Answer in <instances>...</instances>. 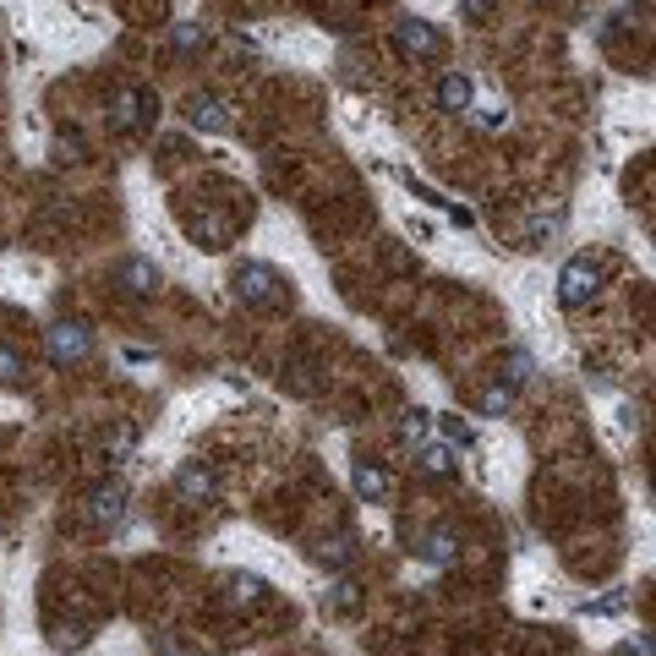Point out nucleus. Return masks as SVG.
I'll use <instances>...</instances> for the list:
<instances>
[{
    "label": "nucleus",
    "mask_w": 656,
    "mask_h": 656,
    "mask_svg": "<svg viewBox=\"0 0 656 656\" xmlns=\"http://www.w3.org/2000/svg\"><path fill=\"white\" fill-rule=\"evenodd\" d=\"M492 11H498V0H460V17L465 22H487Z\"/></svg>",
    "instance_id": "nucleus-24"
},
{
    "label": "nucleus",
    "mask_w": 656,
    "mask_h": 656,
    "mask_svg": "<svg viewBox=\"0 0 656 656\" xmlns=\"http://www.w3.org/2000/svg\"><path fill=\"white\" fill-rule=\"evenodd\" d=\"M471 104H476V82L465 77V72H449V77L438 82V110L460 115V110H471Z\"/></svg>",
    "instance_id": "nucleus-14"
},
{
    "label": "nucleus",
    "mask_w": 656,
    "mask_h": 656,
    "mask_svg": "<svg viewBox=\"0 0 656 656\" xmlns=\"http://www.w3.org/2000/svg\"><path fill=\"white\" fill-rule=\"evenodd\" d=\"M225 602L241 607V613H252V607L268 602V580H257V574H230L225 580Z\"/></svg>",
    "instance_id": "nucleus-12"
},
{
    "label": "nucleus",
    "mask_w": 656,
    "mask_h": 656,
    "mask_svg": "<svg viewBox=\"0 0 656 656\" xmlns=\"http://www.w3.org/2000/svg\"><path fill=\"white\" fill-rule=\"evenodd\" d=\"M416 465L427 476H449L460 471V454H454V443H427V449H416Z\"/></svg>",
    "instance_id": "nucleus-15"
},
{
    "label": "nucleus",
    "mask_w": 656,
    "mask_h": 656,
    "mask_svg": "<svg viewBox=\"0 0 656 656\" xmlns=\"http://www.w3.org/2000/svg\"><path fill=\"white\" fill-rule=\"evenodd\" d=\"M350 553H356V547H350V536H334V542H323L318 547V558H323V564H350Z\"/></svg>",
    "instance_id": "nucleus-21"
},
{
    "label": "nucleus",
    "mask_w": 656,
    "mask_h": 656,
    "mask_svg": "<svg viewBox=\"0 0 656 656\" xmlns=\"http://www.w3.org/2000/svg\"><path fill=\"white\" fill-rule=\"evenodd\" d=\"M416 558H421V564H432V569L454 564V558H460V536H454V531H427L416 542Z\"/></svg>",
    "instance_id": "nucleus-13"
},
{
    "label": "nucleus",
    "mask_w": 656,
    "mask_h": 656,
    "mask_svg": "<svg viewBox=\"0 0 656 656\" xmlns=\"http://www.w3.org/2000/svg\"><path fill=\"white\" fill-rule=\"evenodd\" d=\"M88 350H93V328H88V323L66 318V323L44 328V356H50L55 367H77Z\"/></svg>",
    "instance_id": "nucleus-4"
},
{
    "label": "nucleus",
    "mask_w": 656,
    "mask_h": 656,
    "mask_svg": "<svg viewBox=\"0 0 656 656\" xmlns=\"http://www.w3.org/2000/svg\"><path fill=\"white\" fill-rule=\"evenodd\" d=\"M509 400H514V389H509V383H492V389H487L476 405H482V416H503V410H509Z\"/></svg>",
    "instance_id": "nucleus-19"
},
{
    "label": "nucleus",
    "mask_w": 656,
    "mask_h": 656,
    "mask_svg": "<svg viewBox=\"0 0 656 656\" xmlns=\"http://www.w3.org/2000/svg\"><path fill=\"white\" fill-rule=\"evenodd\" d=\"M328 602H334L339 613H356L361 607V585L356 580H334V596H328Z\"/></svg>",
    "instance_id": "nucleus-20"
},
{
    "label": "nucleus",
    "mask_w": 656,
    "mask_h": 656,
    "mask_svg": "<svg viewBox=\"0 0 656 656\" xmlns=\"http://www.w3.org/2000/svg\"><path fill=\"white\" fill-rule=\"evenodd\" d=\"M400 432H405V443H416V438H421V432H427V416H421V410H410V416H405V427H400Z\"/></svg>",
    "instance_id": "nucleus-26"
},
{
    "label": "nucleus",
    "mask_w": 656,
    "mask_h": 656,
    "mask_svg": "<svg viewBox=\"0 0 656 656\" xmlns=\"http://www.w3.org/2000/svg\"><path fill=\"white\" fill-rule=\"evenodd\" d=\"M170 44L181 55H192V50H203V28L197 22H175V33H170Z\"/></svg>",
    "instance_id": "nucleus-18"
},
{
    "label": "nucleus",
    "mask_w": 656,
    "mask_h": 656,
    "mask_svg": "<svg viewBox=\"0 0 656 656\" xmlns=\"http://www.w3.org/2000/svg\"><path fill=\"white\" fill-rule=\"evenodd\" d=\"M503 378H509V389H514V383H525V378H531V356H525V350H509V361H503Z\"/></svg>",
    "instance_id": "nucleus-22"
},
{
    "label": "nucleus",
    "mask_w": 656,
    "mask_h": 656,
    "mask_svg": "<svg viewBox=\"0 0 656 656\" xmlns=\"http://www.w3.org/2000/svg\"><path fill=\"white\" fill-rule=\"evenodd\" d=\"M596 290H602V257H569L558 274V301L585 307V301H596Z\"/></svg>",
    "instance_id": "nucleus-3"
},
{
    "label": "nucleus",
    "mask_w": 656,
    "mask_h": 656,
    "mask_svg": "<svg viewBox=\"0 0 656 656\" xmlns=\"http://www.w3.org/2000/svg\"><path fill=\"white\" fill-rule=\"evenodd\" d=\"M350 482H356V492L367 503H389L394 498V476L383 471V465H372V460H361L356 471H350Z\"/></svg>",
    "instance_id": "nucleus-10"
},
{
    "label": "nucleus",
    "mask_w": 656,
    "mask_h": 656,
    "mask_svg": "<svg viewBox=\"0 0 656 656\" xmlns=\"http://www.w3.org/2000/svg\"><path fill=\"white\" fill-rule=\"evenodd\" d=\"M214 492H219V476L208 471V465L186 460L181 471H175V498L181 503H214Z\"/></svg>",
    "instance_id": "nucleus-6"
},
{
    "label": "nucleus",
    "mask_w": 656,
    "mask_h": 656,
    "mask_svg": "<svg viewBox=\"0 0 656 656\" xmlns=\"http://www.w3.org/2000/svg\"><path fill=\"white\" fill-rule=\"evenodd\" d=\"M186 126H192V132H208V137L230 132V104L219 99V93H192V99H186Z\"/></svg>",
    "instance_id": "nucleus-5"
},
{
    "label": "nucleus",
    "mask_w": 656,
    "mask_h": 656,
    "mask_svg": "<svg viewBox=\"0 0 656 656\" xmlns=\"http://www.w3.org/2000/svg\"><path fill=\"white\" fill-rule=\"evenodd\" d=\"M159 121V99L148 88H121L110 99V132L115 137H132V132H143V126H154Z\"/></svg>",
    "instance_id": "nucleus-2"
},
{
    "label": "nucleus",
    "mask_w": 656,
    "mask_h": 656,
    "mask_svg": "<svg viewBox=\"0 0 656 656\" xmlns=\"http://www.w3.org/2000/svg\"><path fill=\"white\" fill-rule=\"evenodd\" d=\"M22 372H28V367H22V356L11 345H0V389H17Z\"/></svg>",
    "instance_id": "nucleus-17"
},
{
    "label": "nucleus",
    "mask_w": 656,
    "mask_h": 656,
    "mask_svg": "<svg viewBox=\"0 0 656 656\" xmlns=\"http://www.w3.org/2000/svg\"><path fill=\"white\" fill-rule=\"evenodd\" d=\"M443 438H449V443H471V421H460V416H443Z\"/></svg>",
    "instance_id": "nucleus-25"
},
{
    "label": "nucleus",
    "mask_w": 656,
    "mask_h": 656,
    "mask_svg": "<svg viewBox=\"0 0 656 656\" xmlns=\"http://www.w3.org/2000/svg\"><path fill=\"white\" fill-rule=\"evenodd\" d=\"M115 285H121L126 296H154L159 290L154 257H121V263H115Z\"/></svg>",
    "instance_id": "nucleus-7"
},
{
    "label": "nucleus",
    "mask_w": 656,
    "mask_h": 656,
    "mask_svg": "<svg viewBox=\"0 0 656 656\" xmlns=\"http://www.w3.org/2000/svg\"><path fill=\"white\" fill-rule=\"evenodd\" d=\"M400 50L416 55V61H432V55H443V33L421 17H405L400 22Z\"/></svg>",
    "instance_id": "nucleus-9"
},
{
    "label": "nucleus",
    "mask_w": 656,
    "mask_h": 656,
    "mask_svg": "<svg viewBox=\"0 0 656 656\" xmlns=\"http://www.w3.org/2000/svg\"><path fill=\"white\" fill-rule=\"evenodd\" d=\"M503 121H509L503 104H482V110H476V126H482V132H503Z\"/></svg>",
    "instance_id": "nucleus-23"
},
{
    "label": "nucleus",
    "mask_w": 656,
    "mask_h": 656,
    "mask_svg": "<svg viewBox=\"0 0 656 656\" xmlns=\"http://www.w3.org/2000/svg\"><path fill=\"white\" fill-rule=\"evenodd\" d=\"M132 449H137V427H132V421L110 427V438H104V460L121 465V460H132Z\"/></svg>",
    "instance_id": "nucleus-16"
},
{
    "label": "nucleus",
    "mask_w": 656,
    "mask_h": 656,
    "mask_svg": "<svg viewBox=\"0 0 656 656\" xmlns=\"http://www.w3.org/2000/svg\"><path fill=\"white\" fill-rule=\"evenodd\" d=\"M230 290H236L241 307H257V312H279V307H290V279L279 274L274 263H257V257L236 263V274H230Z\"/></svg>",
    "instance_id": "nucleus-1"
},
{
    "label": "nucleus",
    "mask_w": 656,
    "mask_h": 656,
    "mask_svg": "<svg viewBox=\"0 0 656 656\" xmlns=\"http://www.w3.org/2000/svg\"><path fill=\"white\" fill-rule=\"evenodd\" d=\"M192 236L208 246V252H219V246H230V236H236V219L230 214H214V208H203V214L192 219Z\"/></svg>",
    "instance_id": "nucleus-11"
},
{
    "label": "nucleus",
    "mask_w": 656,
    "mask_h": 656,
    "mask_svg": "<svg viewBox=\"0 0 656 656\" xmlns=\"http://www.w3.org/2000/svg\"><path fill=\"white\" fill-rule=\"evenodd\" d=\"M126 498H132L126 482H99V487L88 492V520L93 525H115L126 514Z\"/></svg>",
    "instance_id": "nucleus-8"
}]
</instances>
